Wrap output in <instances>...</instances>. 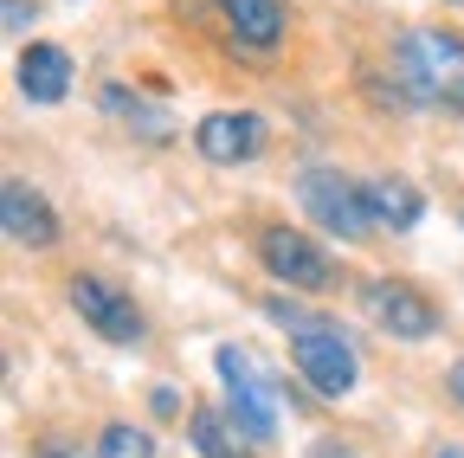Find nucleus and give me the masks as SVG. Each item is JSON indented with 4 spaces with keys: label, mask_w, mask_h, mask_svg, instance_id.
Wrapping results in <instances>:
<instances>
[{
    "label": "nucleus",
    "mask_w": 464,
    "mask_h": 458,
    "mask_svg": "<svg viewBox=\"0 0 464 458\" xmlns=\"http://www.w3.org/2000/svg\"><path fill=\"white\" fill-rule=\"evenodd\" d=\"M310 458H355V452H348V445H335V439H323V445H316Z\"/></svg>",
    "instance_id": "18"
},
{
    "label": "nucleus",
    "mask_w": 464,
    "mask_h": 458,
    "mask_svg": "<svg viewBox=\"0 0 464 458\" xmlns=\"http://www.w3.org/2000/svg\"><path fill=\"white\" fill-rule=\"evenodd\" d=\"M213 368H219V381H226V414H232V426H239L252 445H265V439L277 433V381L258 368L252 349H239V342H219V349H213Z\"/></svg>",
    "instance_id": "1"
},
{
    "label": "nucleus",
    "mask_w": 464,
    "mask_h": 458,
    "mask_svg": "<svg viewBox=\"0 0 464 458\" xmlns=\"http://www.w3.org/2000/svg\"><path fill=\"white\" fill-rule=\"evenodd\" d=\"M258 258L277 284H290V291H329L335 284V265L323 246H310L297 226H265L258 233Z\"/></svg>",
    "instance_id": "5"
},
{
    "label": "nucleus",
    "mask_w": 464,
    "mask_h": 458,
    "mask_svg": "<svg viewBox=\"0 0 464 458\" xmlns=\"http://www.w3.org/2000/svg\"><path fill=\"white\" fill-rule=\"evenodd\" d=\"M97 458H155V439L116 420V426H103V439H97Z\"/></svg>",
    "instance_id": "15"
},
{
    "label": "nucleus",
    "mask_w": 464,
    "mask_h": 458,
    "mask_svg": "<svg viewBox=\"0 0 464 458\" xmlns=\"http://www.w3.org/2000/svg\"><path fill=\"white\" fill-rule=\"evenodd\" d=\"M72 310H78L84 329H97L103 342H136V336H142V310H136V297H130L116 278L78 271V278H72Z\"/></svg>",
    "instance_id": "6"
},
{
    "label": "nucleus",
    "mask_w": 464,
    "mask_h": 458,
    "mask_svg": "<svg viewBox=\"0 0 464 458\" xmlns=\"http://www.w3.org/2000/svg\"><path fill=\"white\" fill-rule=\"evenodd\" d=\"M219 20H226V33L239 39V45H252V52H271L277 39H284V0H219Z\"/></svg>",
    "instance_id": "11"
},
{
    "label": "nucleus",
    "mask_w": 464,
    "mask_h": 458,
    "mask_svg": "<svg viewBox=\"0 0 464 458\" xmlns=\"http://www.w3.org/2000/svg\"><path fill=\"white\" fill-rule=\"evenodd\" d=\"M20 91H26L33 103H65V91H72V52L33 39V45L20 52Z\"/></svg>",
    "instance_id": "10"
},
{
    "label": "nucleus",
    "mask_w": 464,
    "mask_h": 458,
    "mask_svg": "<svg viewBox=\"0 0 464 458\" xmlns=\"http://www.w3.org/2000/svg\"><path fill=\"white\" fill-rule=\"evenodd\" d=\"M439 458H464V445H439Z\"/></svg>",
    "instance_id": "20"
},
{
    "label": "nucleus",
    "mask_w": 464,
    "mask_h": 458,
    "mask_svg": "<svg viewBox=\"0 0 464 458\" xmlns=\"http://www.w3.org/2000/svg\"><path fill=\"white\" fill-rule=\"evenodd\" d=\"M0 219H7V233H14L20 246H52V239H58L52 200H45L39 188H26V181H7V188H0Z\"/></svg>",
    "instance_id": "9"
},
{
    "label": "nucleus",
    "mask_w": 464,
    "mask_h": 458,
    "mask_svg": "<svg viewBox=\"0 0 464 458\" xmlns=\"http://www.w3.org/2000/svg\"><path fill=\"white\" fill-rule=\"evenodd\" d=\"M194 452L200 458H252V439L232 426V414H213V407H194Z\"/></svg>",
    "instance_id": "14"
},
{
    "label": "nucleus",
    "mask_w": 464,
    "mask_h": 458,
    "mask_svg": "<svg viewBox=\"0 0 464 458\" xmlns=\"http://www.w3.org/2000/svg\"><path fill=\"white\" fill-rule=\"evenodd\" d=\"M194 142L207 161H252L265 149V123L252 110H213V117L194 123Z\"/></svg>",
    "instance_id": "8"
},
{
    "label": "nucleus",
    "mask_w": 464,
    "mask_h": 458,
    "mask_svg": "<svg viewBox=\"0 0 464 458\" xmlns=\"http://www.w3.org/2000/svg\"><path fill=\"white\" fill-rule=\"evenodd\" d=\"M290 362H297V375H304L323 400H342L348 387H355V375H362V362H355V349H348L342 323H329V317L290 323Z\"/></svg>",
    "instance_id": "2"
},
{
    "label": "nucleus",
    "mask_w": 464,
    "mask_h": 458,
    "mask_svg": "<svg viewBox=\"0 0 464 458\" xmlns=\"http://www.w3.org/2000/svg\"><path fill=\"white\" fill-rule=\"evenodd\" d=\"M400 84L413 91L420 103H445V97H464V39L458 33H406L400 39Z\"/></svg>",
    "instance_id": "3"
},
{
    "label": "nucleus",
    "mask_w": 464,
    "mask_h": 458,
    "mask_svg": "<svg viewBox=\"0 0 464 458\" xmlns=\"http://www.w3.org/2000/svg\"><path fill=\"white\" fill-rule=\"evenodd\" d=\"M362 310H368L387 336H400V342H426V336H439L432 297H420L413 284H400V278H368V284H362Z\"/></svg>",
    "instance_id": "7"
},
{
    "label": "nucleus",
    "mask_w": 464,
    "mask_h": 458,
    "mask_svg": "<svg viewBox=\"0 0 464 458\" xmlns=\"http://www.w3.org/2000/svg\"><path fill=\"white\" fill-rule=\"evenodd\" d=\"M368 188V207H374V226H393V233H406V226H420L426 213V194L406 181V175H374L362 181Z\"/></svg>",
    "instance_id": "12"
},
{
    "label": "nucleus",
    "mask_w": 464,
    "mask_h": 458,
    "mask_svg": "<svg viewBox=\"0 0 464 458\" xmlns=\"http://www.w3.org/2000/svg\"><path fill=\"white\" fill-rule=\"evenodd\" d=\"M33 458H91L84 445H72V439H39L33 445Z\"/></svg>",
    "instance_id": "16"
},
{
    "label": "nucleus",
    "mask_w": 464,
    "mask_h": 458,
    "mask_svg": "<svg viewBox=\"0 0 464 458\" xmlns=\"http://www.w3.org/2000/svg\"><path fill=\"white\" fill-rule=\"evenodd\" d=\"M0 14H7V26H14V33L39 20V7H33V0H7V7H0Z\"/></svg>",
    "instance_id": "17"
},
{
    "label": "nucleus",
    "mask_w": 464,
    "mask_h": 458,
    "mask_svg": "<svg viewBox=\"0 0 464 458\" xmlns=\"http://www.w3.org/2000/svg\"><path fill=\"white\" fill-rule=\"evenodd\" d=\"M97 110H110V117H123V123H130V130H142L149 142H168V136H174L168 110H161V103H149V97H136L130 84H103V91H97Z\"/></svg>",
    "instance_id": "13"
},
{
    "label": "nucleus",
    "mask_w": 464,
    "mask_h": 458,
    "mask_svg": "<svg viewBox=\"0 0 464 458\" xmlns=\"http://www.w3.org/2000/svg\"><path fill=\"white\" fill-rule=\"evenodd\" d=\"M451 394H458V407H464V362L451 368Z\"/></svg>",
    "instance_id": "19"
},
{
    "label": "nucleus",
    "mask_w": 464,
    "mask_h": 458,
    "mask_svg": "<svg viewBox=\"0 0 464 458\" xmlns=\"http://www.w3.org/2000/svg\"><path fill=\"white\" fill-rule=\"evenodd\" d=\"M304 213L323 226V233L335 239H368L374 233V207H368V188H355L348 175H335V168H304Z\"/></svg>",
    "instance_id": "4"
}]
</instances>
